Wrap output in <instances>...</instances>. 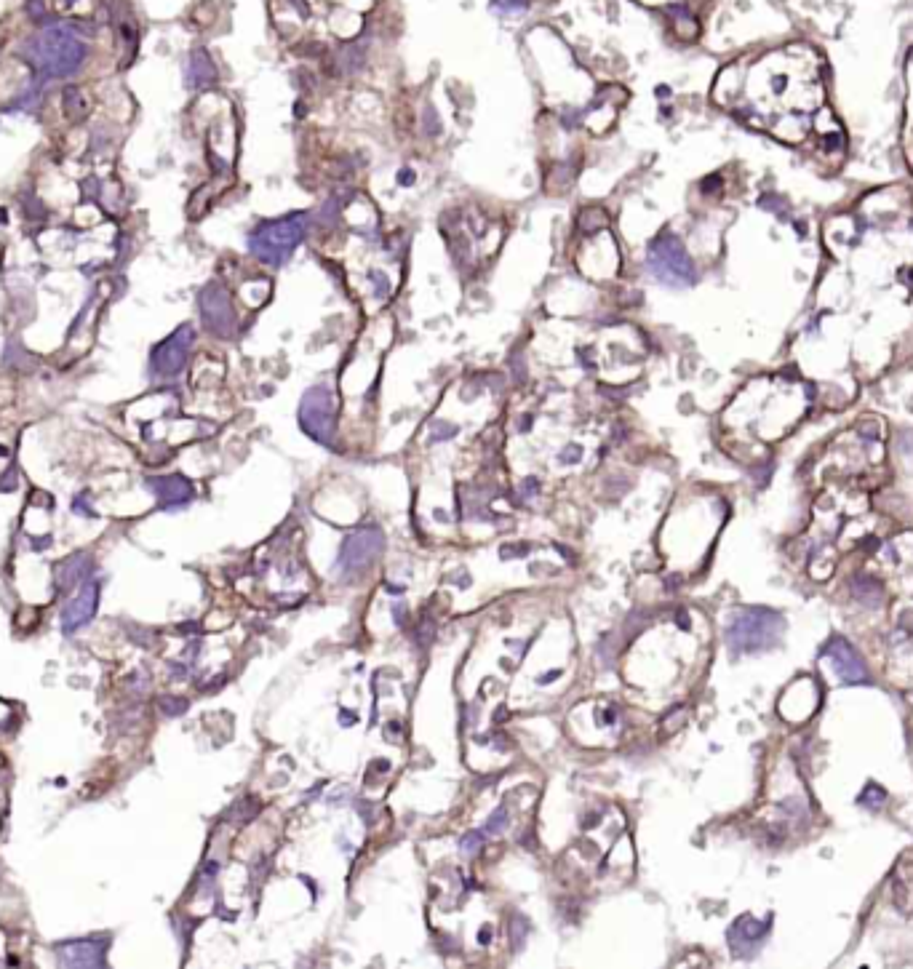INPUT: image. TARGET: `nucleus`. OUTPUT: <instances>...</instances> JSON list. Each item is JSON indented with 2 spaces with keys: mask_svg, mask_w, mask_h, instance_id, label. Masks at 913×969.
I'll use <instances>...</instances> for the list:
<instances>
[{
  "mask_svg": "<svg viewBox=\"0 0 913 969\" xmlns=\"http://www.w3.org/2000/svg\"><path fill=\"white\" fill-rule=\"evenodd\" d=\"M785 630L783 614L764 606H745L732 617L727 628V641L735 655H751L769 649L780 641Z\"/></svg>",
  "mask_w": 913,
  "mask_h": 969,
  "instance_id": "1",
  "label": "nucleus"
},
{
  "mask_svg": "<svg viewBox=\"0 0 913 969\" xmlns=\"http://www.w3.org/2000/svg\"><path fill=\"white\" fill-rule=\"evenodd\" d=\"M27 59L33 62L38 73L49 75V78H65L83 65L86 46L73 33L51 27V30L35 35V41L27 49Z\"/></svg>",
  "mask_w": 913,
  "mask_h": 969,
  "instance_id": "2",
  "label": "nucleus"
},
{
  "mask_svg": "<svg viewBox=\"0 0 913 969\" xmlns=\"http://www.w3.org/2000/svg\"><path fill=\"white\" fill-rule=\"evenodd\" d=\"M649 265H652V273L660 281L676 283V286L695 281V265H692V259L687 257V251L676 238L655 241L652 254H649Z\"/></svg>",
  "mask_w": 913,
  "mask_h": 969,
  "instance_id": "3",
  "label": "nucleus"
},
{
  "mask_svg": "<svg viewBox=\"0 0 913 969\" xmlns=\"http://www.w3.org/2000/svg\"><path fill=\"white\" fill-rule=\"evenodd\" d=\"M382 548H385V537H382L380 529H358L345 540L340 553V569L342 574L348 577H356V574H364L369 566L380 558Z\"/></svg>",
  "mask_w": 913,
  "mask_h": 969,
  "instance_id": "4",
  "label": "nucleus"
},
{
  "mask_svg": "<svg viewBox=\"0 0 913 969\" xmlns=\"http://www.w3.org/2000/svg\"><path fill=\"white\" fill-rule=\"evenodd\" d=\"M299 230L297 222H273V225L262 227L254 238H251V249L257 251L259 257L267 259V262H283V257H289V251L294 249L299 243Z\"/></svg>",
  "mask_w": 913,
  "mask_h": 969,
  "instance_id": "5",
  "label": "nucleus"
},
{
  "mask_svg": "<svg viewBox=\"0 0 913 969\" xmlns=\"http://www.w3.org/2000/svg\"><path fill=\"white\" fill-rule=\"evenodd\" d=\"M302 425L308 430L310 436L321 441V444H329L334 433V398L329 390L316 388L310 390V396H305V404H302Z\"/></svg>",
  "mask_w": 913,
  "mask_h": 969,
  "instance_id": "6",
  "label": "nucleus"
},
{
  "mask_svg": "<svg viewBox=\"0 0 913 969\" xmlns=\"http://www.w3.org/2000/svg\"><path fill=\"white\" fill-rule=\"evenodd\" d=\"M825 657L831 660L833 671L844 684H868L871 673L865 668L863 657L857 655L855 646H849L844 638H831L825 644Z\"/></svg>",
  "mask_w": 913,
  "mask_h": 969,
  "instance_id": "7",
  "label": "nucleus"
},
{
  "mask_svg": "<svg viewBox=\"0 0 913 969\" xmlns=\"http://www.w3.org/2000/svg\"><path fill=\"white\" fill-rule=\"evenodd\" d=\"M769 929H772V916L761 921L753 919V916H740L729 927V948H732L737 959H751L753 953L761 948V943L767 940Z\"/></svg>",
  "mask_w": 913,
  "mask_h": 969,
  "instance_id": "8",
  "label": "nucleus"
},
{
  "mask_svg": "<svg viewBox=\"0 0 913 969\" xmlns=\"http://www.w3.org/2000/svg\"><path fill=\"white\" fill-rule=\"evenodd\" d=\"M193 342V332L190 329H179L169 337V340L158 345L153 353V372L171 377V374L182 372V366L187 361V350Z\"/></svg>",
  "mask_w": 913,
  "mask_h": 969,
  "instance_id": "9",
  "label": "nucleus"
},
{
  "mask_svg": "<svg viewBox=\"0 0 913 969\" xmlns=\"http://www.w3.org/2000/svg\"><path fill=\"white\" fill-rule=\"evenodd\" d=\"M105 951L107 937H94V940H75V943L59 945L57 956L62 967H102Z\"/></svg>",
  "mask_w": 913,
  "mask_h": 969,
  "instance_id": "10",
  "label": "nucleus"
},
{
  "mask_svg": "<svg viewBox=\"0 0 913 969\" xmlns=\"http://www.w3.org/2000/svg\"><path fill=\"white\" fill-rule=\"evenodd\" d=\"M99 606V585L97 582H86L81 588V593L73 598V604L67 606L65 617H62V630L65 633H75L78 628H83L86 622L94 617Z\"/></svg>",
  "mask_w": 913,
  "mask_h": 969,
  "instance_id": "11",
  "label": "nucleus"
},
{
  "mask_svg": "<svg viewBox=\"0 0 913 969\" xmlns=\"http://www.w3.org/2000/svg\"><path fill=\"white\" fill-rule=\"evenodd\" d=\"M150 486L158 494V500L163 502V508H177V505H185L193 497V486L187 484L182 476L155 478V481H150Z\"/></svg>",
  "mask_w": 913,
  "mask_h": 969,
  "instance_id": "12",
  "label": "nucleus"
},
{
  "mask_svg": "<svg viewBox=\"0 0 913 969\" xmlns=\"http://www.w3.org/2000/svg\"><path fill=\"white\" fill-rule=\"evenodd\" d=\"M852 593L865 606H879L881 598H884V588L873 577H865V574L852 580Z\"/></svg>",
  "mask_w": 913,
  "mask_h": 969,
  "instance_id": "13",
  "label": "nucleus"
},
{
  "mask_svg": "<svg viewBox=\"0 0 913 969\" xmlns=\"http://www.w3.org/2000/svg\"><path fill=\"white\" fill-rule=\"evenodd\" d=\"M83 569H89V558H86V556H78V558H73V561H67V564L59 569V574H65V580H59L62 590L70 588L75 580H81Z\"/></svg>",
  "mask_w": 913,
  "mask_h": 969,
  "instance_id": "14",
  "label": "nucleus"
},
{
  "mask_svg": "<svg viewBox=\"0 0 913 969\" xmlns=\"http://www.w3.org/2000/svg\"><path fill=\"white\" fill-rule=\"evenodd\" d=\"M884 801H887V793L881 791L879 785H868L863 796H860V804L868 809H879Z\"/></svg>",
  "mask_w": 913,
  "mask_h": 969,
  "instance_id": "15",
  "label": "nucleus"
},
{
  "mask_svg": "<svg viewBox=\"0 0 913 969\" xmlns=\"http://www.w3.org/2000/svg\"><path fill=\"white\" fill-rule=\"evenodd\" d=\"M460 847L468 852V855H476L478 849L484 847V833H470V836H465V839L460 841Z\"/></svg>",
  "mask_w": 913,
  "mask_h": 969,
  "instance_id": "16",
  "label": "nucleus"
},
{
  "mask_svg": "<svg viewBox=\"0 0 913 969\" xmlns=\"http://www.w3.org/2000/svg\"><path fill=\"white\" fill-rule=\"evenodd\" d=\"M505 828H508V815H505V809H497V815L486 823V833L505 831Z\"/></svg>",
  "mask_w": 913,
  "mask_h": 969,
  "instance_id": "17",
  "label": "nucleus"
}]
</instances>
